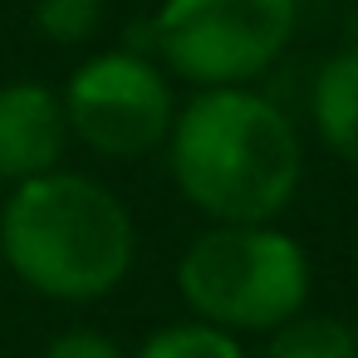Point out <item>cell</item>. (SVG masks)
<instances>
[{"label":"cell","mask_w":358,"mask_h":358,"mask_svg":"<svg viewBox=\"0 0 358 358\" xmlns=\"http://www.w3.org/2000/svg\"><path fill=\"white\" fill-rule=\"evenodd\" d=\"M162 148L172 187L206 221H280L304 182L299 128L250 84L196 89Z\"/></svg>","instance_id":"cell-1"},{"label":"cell","mask_w":358,"mask_h":358,"mask_svg":"<svg viewBox=\"0 0 358 358\" xmlns=\"http://www.w3.org/2000/svg\"><path fill=\"white\" fill-rule=\"evenodd\" d=\"M0 255L45 299H108L138 260V226L118 192L84 172H40L15 182L0 206Z\"/></svg>","instance_id":"cell-2"},{"label":"cell","mask_w":358,"mask_h":358,"mask_svg":"<svg viewBox=\"0 0 358 358\" xmlns=\"http://www.w3.org/2000/svg\"><path fill=\"white\" fill-rule=\"evenodd\" d=\"M314 265L275 221H211L177 255V294L192 319L231 334H270L309 304Z\"/></svg>","instance_id":"cell-3"},{"label":"cell","mask_w":358,"mask_h":358,"mask_svg":"<svg viewBox=\"0 0 358 358\" xmlns=\"http://www.w3.org/2000/svg\"><path fill=\"white\" fill-rule=\"evenodd\" d=\"M299 0H162L148 20L157 64L192 89L255 84L289 50Z\"/></svg>","instance_id":"cell-4"},{"label":"cell","mask_w":358,"mask_h":358,"mask_svg":"<svg viewBox=\"0 0 358 358\" xmlns=\"http://www.w3.org/2000/svg\"><path fill=\"white\" fill-rule=\"evenodd\" d=\"M59 99H64L69 138H79L89 152L118 157V162L157 152L177 118L172 74L133 45L89 55L69 74Z\"/></svg>","instance_id":"cell-5"},{"label":"cell","mask_w":358,"mask_h":358,"mask_svg":"<svg viewBox=\"0 0 358 358\" xmlns=\"http://www.w3.org/2000/svg\"><path fill=\"white\" fill-rule=\"evenodd\" d=\"M69 118L59 89L40 79H15L0 89V177L10 187L55 172L69 152Z\"/></svg>","instance_id":"cell-6"},{"label":"cell","mask_w":358,"mask_h":358,"mask_svg":"<svg viewBox=\"0 0 358 358\" xmlns=\"http://www.w3.org/2000/svg\"><path fill=\"white\" fill-rule=\"evenodd\" d=\"M309 123L324 152L358 167V50H338L319 64L309 89Z\"/></svg>","instance_id":"cell-7"},{"label":"cell","mask_w":358,"mask_h":358,"mask_svg":"<svg viewBox=\"0 0 358 358\" xmlns=\"http://www.w3.org/2000/svg\"><path fill=\"white\" fill-rule=\"evenodd\" d=\"M260 338H265L260 358H358L353 319L314 314L309 304L299 314H289L285 324H275L270 334H260Z\"/></svg>","instance_id":"cell-8"},{"label":"cell","mask_w":358,"mask_h":358,"mask_svg":"<svg viewBox=\"0 0 358 358\" xmlns=\"http://www.w3.org/2000/svg\"><path fill=\"white\" fill-rule=\"evenodd\" d=\"M133 358H250V348L231 329H216L206 319H182V324L152 329Z\"/></svg>","instance_id":"cell-9"},{"label":"cell","mask_w":358,"mask_h":358,"mask_svg":"<svg viewBox=\"0 0 358 358\" xmlns=\"http://www.w3.org/2000/svg\"><path fill=\"white\" fill-rule=\"evenodd\" d=\"M103 6H108V0H40V6H35V25L55 45H84L99 30Z\"/></svg>","instance_id":"cell-10"},{"label":"cell","mask_w":358,"mask_h":358,"mask_svg":"<svg viewBox=\"0 0 358 358\" xmlns=\"http://www.w3.org/2000/svg\"><path fill=\"white\" fill-rule=\"evenodd\" d=\"M45 358H128V353L99 329H64V334L50 338Z\"/></svg>","instance_id":"cell-11"},{"label":"cell","mask_w":358,"mask_h":358,"mask_svg":"<svg viewBox=\"0 0 358 358\" xmlns=\"http://www.w3.org/2000/svg\"><path fill=\"white\" fill-rule=\"evenodd\" d=\"M353 343H358V319H353Z\"/></svg>","instance_id":"cell-12"}]
</instances>
